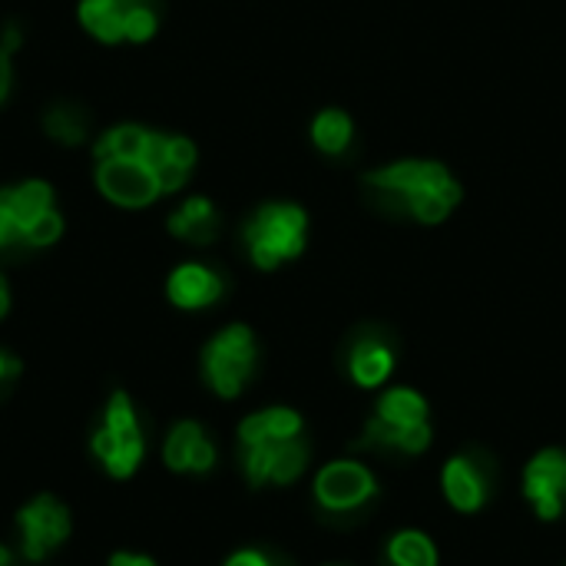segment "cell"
<instances>
[{
  "label": "cell",
  "instance_id": "1",
  "mask_svg": "<svg viewBox=\"0 0 566 566\" xmlns=\"http://www.w3.org/2000/svg\"><path fill=\"white\" fill-rule=\"evenodd\" d=\"M196 143L176 133H156L139 123H119L93 143L96 189L119 209H146L179 192L196 169Z\"/></svg>",
  "mask_w": 566,
  "mask_h": 566
},
{
  "label": "cell",
  "instance_id": "2",
  "mask_svg": "<svg viewBox=\"0 0 566 566\" xmlns=\"http://www.w3.org/2000/svg\"><path fill=\"white\" fill-rule=\"evenodd\" d=\"M365 182L381 199V206L408 212L424 226L444 222L461 202L458 179L448 172V166L434 159H401L368 172Z\"/></svg>",
  "mask_w": 566,
  "mask_h": 566
},
{
  "label": "cell",
  "instance_id": "3",
  "mask_svg": "<svg viewBox=\"0 0 566 566\" xmlns=\"http://www.w3.org/2000/svg\"><path fill=\"white\" fill-rule=\"evenodd\" d=\"M63 235L56 192L43 179H23L0 189V252L50 249Z\"/></svg>",
  "mask_w": 566,
  "mask_h": 566
},
{
  "label": "cell",
  "instance_id": "4",
  "mask_svg": "<svg viewBox=\"0 0 566 566\" xmlns=\"http://www.w3.org/2000/svg\"><path fill=\"white\" fill-rule=\"evenodd\" d=\"M305 235H308V216L302 206H292V202L262 206L242 229L249 259L265 272L298 259L305 249Z\"/></svg>",
  "mask_w": 566,
  "mask_h": 566
},
{
  "label": "cell",
  "instance_id": "5",
  "mask_svg": "<svg viewBox=\"0 0 566 566\" xmlns=\"http://www.w3.org/2000/svg\"><path fill=\"white\" fill-rule=\"evenodd\" d=\"M76 17L99 43H146L159 30L156 0H80Z\"/></svg>",
  "mask_w": 566,
  "mask_h": 566
},
{
  "label": "cell",
  "instance_id": "6",
  "mask_svg": "<svg viewBox=\"0 0 566 566\" xmlns=\"http://www.w3.org/2000/svg\"><path fill=\"white\" fill-rule=\"evenodd\" d=\"M259 348L245 325L222 328L202 352V378L219 398H239L255 375Z\"/></svg>",
  "mask_w": 566,
  "mask_h": 566
},
{
  "label": "cell",
  "instance_id": "7",
  "mask_svg": "<svg viewBox=\"0 0 566 566\" xmlns=\"http://www.w3.org/2000/svg\"><path fill=\"white\" fill-rule=\"evenodd\" d=\"M143 451H146V441H143L136 408L129 395L113 391L106 415H103V428L93 434V454L113 478H129L139 468Z\"/></svg>",
  "mask_w": 566,
  "mask_h": 566
},
{
  "label": "cell",
  "instance_id": "8",
  "mask_svg": "<svg viewBox=\"0 0 566 566\" xmlns=\"http://www.w3.org/2000/svg\"><path fill=\"white\" fill-rule=\"evenodd\" d=\"M315 504L325 511V514H358L365 511L378 494V478L368 464L355 461V458H338L332 464H325L318 474H315Z\"/></svg>",
  "mask_w": 566,
  "mask_h": 566
},
{
  "label": "cell",
  "instance_id": "9",
  "mask_svg": "<svg viewBox=\"0 0 566 566\" xmlns=\"http://www.w3.org/2000/svg\"><path fill=\"white\" fill-rule=\"evenodd\" d=\"M521 491L531 511L554 524L566 511V448H544L537 451L521 474Z\"/></svg>",
  "mask_w": 566,
  "mask_h": 566
},
{
  "label": "cell",
  "instance_id": "10",
  "mask_svg": "<svg viewBox=\"0 0 566 566\" xmlns=\"http://www.w3.org/2000/svg\"><path fill=\"white\" fill-rule=\"evenodd\" d=\"M245 481L252 488H289L295 484L305 468H308V444L305 438H289V441H272V444H249L239 448Z\"/></svg>",
  "mask_w": 566,
  "mask_h": 566
},
{
  "label": "cell",
  "instance_id": "11",
  "mask_svg": "<svg viewBox=\"0 0 566 566\" xmlns=\"http://www.w3.org/2000/svg\"><path fill=\"white\" fill-rule=\"evenodd\" d=\"M491 488H494L491 468L478 454H454L441 468L444 501L458 514H478V511H484V504L491 501Z\"/></svg>",
  "mask_w": 566,
  "mask_h": 566
},
{
  "label": "cell",
  "instance_id": "12",
  "mask_svg": "<svg viewBox=\"0 0 566 566\" xmlns=\"http://www.w3.org/2000/svg\"><path fill=\"white\" fill-rule=\"evenodd\" d=\"M17 524H20V541H23L20 547H23L27 560L50 557L66 541V534H70V514H66V507L60 501L46 497V494L36 497V501H30L20 511Z\"/></svg>",
  "mask_w": 566,
  "mask_h": 566
},
{
  "label": "cell",
  "instance_id": "13",
  "mask_svg": "<svg viewBox=\"0 0 566 566\" xmlns=\"http://www.w3.org/2000/svg\"><path fill=\"white\" fill-rule=\"evenodd\" d=\"M226 292V282L216 269L202 265V262H182L172 269L169 282H166V295L176 308H186V312H199V308H209L222 298Z\"/></svg>",
  "mask_w": 566,
  "mask_h": 566
},
{
  "label": "cell",
  "instance_id": "14",
  "mask_svg": "<svg viewBox=\"0 0 566 566\" xmlns=\"http://www.w3.org/2000/svg\"><path fill=\"white\" fill-rule=\"evenodd\" d=\"M434 441V428L431 421L424 424H385L368 418L361 438L355 441L358 451H378V454H405V458H418L431 448Z\"/></svg>",
  "mask_w": 566,
  "mask_h": 566
},
{
  "label": "cell",
  "instance_id": "15",
  "mask_svg": "<svg viewBox=\"0 0 566 566\" xmlns=\"http://www.w3.org/2000/svg\"><path fill=\"white\" fill-rule=\"evenodd\" d=\"M345 368H348V378L365 388V391H375L381 388L391 371H395V348L381 338V335H358L355 345L348 348V358H345Z\"/></svg>",
  "mask_w": 566,
  "mask_h": 566
},
{
  "label": "cell",
  "instance_id": "16",
  "mask_svg": "<svg viewBox=\"0 0 566 566\" xmlns=\"http://www.w3.org/2000/svg\"><path fill=\"white\" fill-rule=\"evenodd\" d=\"M163 458L172 471H186V474H206L216 464V448L206 438V431L196 421H179L163 448Z\"/></svg>",
  "mask_w": 566,
  "mask_h": 566
},
{
  "label": "cell",
  "instance_id": "17",
  "mask_svg": "<svg viewBox=\"0 0 566 566\" xmlns=\"http://www.w3.org/2000/svg\"><path fill=\"white\" fill-rule=\"evenodd\" d=\"M302 431H305V421H302L298 411H292V408H265V411L249 415L239 424V448L302 438Z\"/></svg>",
  "mask_w": 566,
  "mask_h": 566
},
{
  "label": "cell",
  "instance_id": "18",
  "mask_svg": "<svg viewBox=\"0 0 566 566\" xmlns=\"http://www.w3.org/2000/svg\"><path fill=\"white\" fill-rule=\"evenodd\" d=\"M166 229L192 245H209L219 235V212L212 206V199L206 196H189L179 209H172Z\"/></svg>",
  "mask_w": 566,
  "mask_h": 566
},
{
  "label": "cell",
  "instance_id": "19",
  "mask_svg": "<svg viewBox=\"0 0 566 566\" xmlns=\"http://www.w3.org/2000/svg\"><path fill=\"white\" fill-rule=\"evenodd\" d=\"M371 418L385 421V424H424V421H431V408L421 391H415L408 385H395V388L381 391Z\"/></svg>",
  "mask_w": 566,
  "mask_h": 566
},
{
  "label": "cell",
  "instance_id": "20",
  "mask_svg": "<svg viewBox=\"0 0 566 566\" xmlns=\"http://www.w3.org/2000/svg\"><path fill=\"white\" fill-rule=\"evenodd\" d=\"M385 564L388 566H441L438 547L424 531H398L385 544Z\"/></svg>",
  "mask_w": 566,
  "mask_h": 566
},
{
  "label": "cell",
  "instance_id": "21",
  "mask_svg": "<svg viewBox=\"0 0 566 566\" xmlns=\"http://www.w3.org/2000/svg\"><path fill=\"white\" fill-rule=\"evenodd\" d=\"M43 129L60 146H80L90 133V116L76 103H53L43 113Z\"/></svg>",
  "mask_w": 566,
  "mask_h": 566
},
{
  "label": "cell",
  "instance_id": "22",
  "mask_svg": "<svg viewBox=\"0 0 566 566\" xmlns=\"http://www.w3.org/2000/svg\"><path fill=\"white\" fill-rule=\"evenodd\" d=\"M352 119L342 109H322L312 123V139L325 156H342L352 146Z\"/></svg>",
  "mask_w": 566,
  "mask_h": 566
},
{
  "label": "cell",
  "instance_id": "23",
  "mask_svg": "<svg viewBox=\"0 0 566 566\" xmlns=\"http://www.w3.org/2000/svg\"><path fill=\"white\" fill-rule=\"evenodd\" d=\"M226 566H279L265 551H239V554H232Z\"/></svg>",
  "mask_w": 566,
  "mask_h": 566
},
{
  "label": "cell",
  "instance_id": "24",
  "mask_svg": "<svg viewBox=\"0 0 566 566\" xmlns=\"http://www.w3.org/2000/svg\"><path fill=\"white\" fill-rule=\"evenodd\" d=\"M10 86H13V53H7L0 46V106L7 103L10 96Z\"/></svg>",
  "mask_w": 566,
  "mask_h": 566
},
{
  "label": "cell",
  "instance_id": "25",
  "mask_svg": "<svg viewBox=\"0 0 566 566\" xmlns=\"http://www.w3.org/2000/svg\"><path fill=\"white\" fill-rule=\"evenodd\" d=\"M17 375H20V361H17L13 355L0 352V388H3V385H10Z\"/></svg>",
  "mask_w": 566,
  "mask_h": 566
},
{
  "label": "cell",
  "instance_id": "26",
  "mask_svg": "<svg viewBox=\"0 0 566 566\" xmlns=\"http://www.w3.org/2000/svg\"><path fill=\"white\" fill-rule=\"evenodd\" d=\"M20 43H23L20 27H7V30H3V40H0V46H3L7 53H17V50H20Z\"/></svg>",
  "mask_w": 566,
  "mask_h": 566
},
{
  "label": "cell",
  "instance_id": "27",
  "mask_svg": "<svg viewBox=\"0 0 566 566\" xmlns=\"http://www.w3.org/2000/svg\"><path fill=\"white\" fill-rule=\"evenodd\" d=\"M109 566H156L149 557H136V554H113Z\"/></svg>",
  "mask_w": 566,
  "mask_h": 566
},
{
  "label": "cell",
  "instance_id": "28",
  "mask_svg": "<svg viewBox=\"0 0 566 566\" xmlns=\"http://www.w3.org/2000/svg\"><path fill=\"white\" fill-rule=\"evenodd\" d=\"M10 312V285H7V279L0 275V318Z\"/></svg>",
  "mask_w": 566,
  "mask_h": 566
},
{
  "label": "cell",
  "instance_id": "29",
  "mask_svg": "<svg viewBox=\"0 0 566 566\" xmlns=\"http://www.w3.org/2000/svg\"><path fill=\"white\" fill-rule=\"evenodd\" d=\"M0 566H17V564H13V557H10V554H7L3 547H0Z\"/></svg>",
  "mask_w": 566,
  "mask_h": 566
},
{
  "label": "cell",
  "instance_id": "30",
  "mask_svg": "<svg viewBox=\"0 0 566 566\" xmlns=\"http://www.w3.org/2000/svg\"><path fill=\"white\" fill-rule=\"evenodd\" d=\"M325 566H352V564H325Z\"/></svg>",
  "mask_w": 566,
  "mask_h": 566
}]
</instances>
